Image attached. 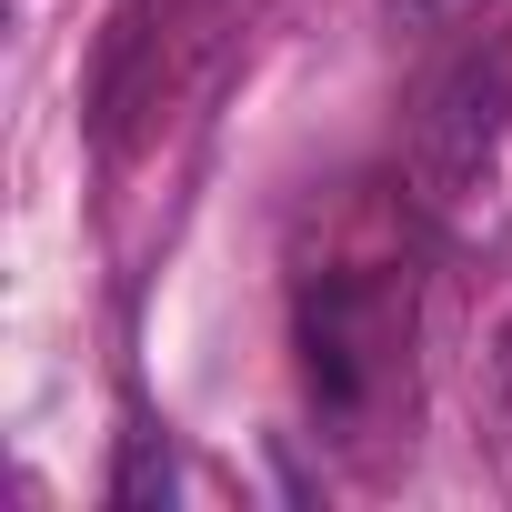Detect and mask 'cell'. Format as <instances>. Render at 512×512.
Returning <instances> with one entry per match:
<instances>
[{"instance_id":"6da1fadb","label":"cell","mask_w":512,"mask_h":512,"mask_svg":"<svg viewBox=\"0 0 512 512\" xmlns=\"http://www.w3.org/2000/svg\"><path fill=\"white\" fill-rule=\"evenodd\" d=\"M171 492H181V472H171L161 432H131L121 442V472H111V512H161Z\"/></svg>"}]
</instances>
